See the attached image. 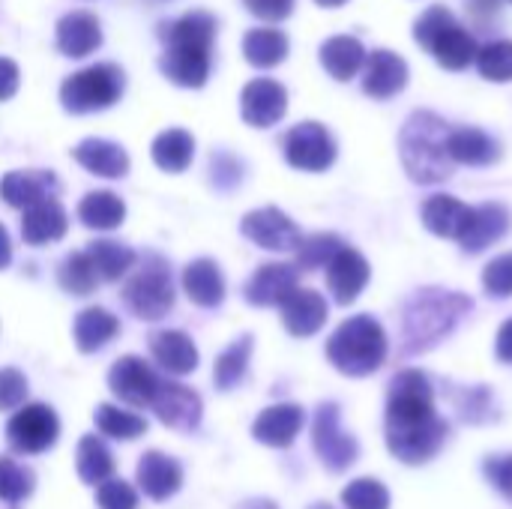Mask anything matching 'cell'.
Returning a JSON list of instances; mask_svg holds the SVG:
<instances>
[{
  "label": "cell",
  "mask_w": 512,
  "mask_h": 509,
  "mask_svg": "<svg viewBox=\"0 0 512 509\" xmlns=\"http://www.w3.org/2000/svg\"><path fill=\"white\" fill-rule=\"evenodd\" d=\"M450 423L435 411V390L417 369H405L390 384L387 447L405 465H426L447 444Z\"/></svg>",
  "instance_id": "cell-1"
},
{
  "label": "cell",
  "mask_w": 512,
  "mask_h": 509,
  "mask_svg": "<svg viewBox=\"0 0 512 509\" xmlns=\"http://www.w3.org/2000/svg\"><path fill=\"white\" fill-rule=\"evenodd\" d=\"M471 309L474 300L459 291L420 288L402 309V357L432 351L459 327Z\"/></svg>",
  "instance_id": "cell-2"
},
{
  "label": "cell",
  "mask_w": 512,
  "mask_h": 509,
  "mask_svg": "<svg viewBox=\"0 0 512 509\" xmlns=\"http://www.w3.org/2000/svg\"><path fill=\"white\" fill-rule=\"evenodd\" d=\"M216 39V21L207 12H189L165 30L162 72L180 87H204L210 75V51Z\"/></svg>",
  "instance_id": "cell-3"
},
{
  "label": "cell",
  "mask_w": 512,
  "mask_h": 509,
  "mask_svg": "<svg viewBox=\"0 0 512 509\" xmlns=\"http://www.w3.org/2000/svg\"><path fill=\"white\" fill-rule=\"evenodd\" d=\"M450 126L432 111H414L399 132V156L414 183H441L453 174Z\"/></svg>",
  "instance_id": "cell-4"
},
{
  "label": "cell",
  "mask_w": 512,
  "mask_h": 509,
  "mask_svg": "<svg viewBox=\"0 0 512 509\" xmlns=\"http://www.w3.org/2000/svg\"><path fill=\"white\" fill-rule=\"evenodd\" d=\"M330 363L351 378L372 375L387 360V333L372 315H354L339 324L327 342Z\"/></svg>",
  "instance_id": "cell-5"
},
{
  "label": "cell",
  "mask_w": 512,
  "mask_h": 509,
  "mask_svg": "<svg viewBox=\"0 0 512 509\" xmlns=\"http://www.w3.org/2000/svg\"><path fill=\"white\" fill-rule=\"evenodd\" d=\"M123 93V72L111 63L81 69L69 75L60 87V102L72 114H90L111 108Z\"/></svg>",
  "instance_id": "cell-6"
},
{
  "label": "cell",
  "mask_w": 512,
  "mask_h": 509,
  "mask_svg": "<svg viewBox=\"0 0 512 509\" xmlns=\"http://www.w3.org/2000/svg\"><path fill=\"white\" fill-rule=\"evenodd\" d=\"M123 300L132 309V315L141 321L165 318L168 309L174 306V285H171V273L165 270V264H153V267L138 270L126 282Z\"/></svg>",
  "instance_id": "cell-7"
},
{
  "label": "cell",
  "mask_w": 512,
  "mask_h": 509,
  "mask_svg": "<svg viewBox=\"0 0 512 509\" xmlns=\"http://www.w3.org/2000/svg\"><path fill=\"white\" fill-rule=\"evenodd\" d=\"M312 444H315V453L318 459L327 465V471L333 474H342L348 471L357 456H360V447L357 441L342 429V417H339V405L327 402L318 408L315 414V423H312Z\"/></svg>",
  "instance_id": "cell-8"
},
{
  "label": "cell",
  "mask_w": 512,
  "mask_h": 509,
  "mask_svg": "<svg viewBox=\"0 0 512 509\" xmlns=\"http://www.w3.org/2000/svg\"><path fill=\"white\" fill-rule=\"evenodd\" d=\"M57 435H60V420L48 405H24L12 414L6 426L9 447L24 456L45 453L48 447H54Z\"/></svg>",
  "instance_id": "cell-9"
},
{
  "label": "cell",
  "mask_w": 512,
  "mask_h": 509,
  "mask_svg": "<svg viewBox=\"0 0 512 509\" xmlns=\"http://www.w3.org/2000/svg\"><path fill=\"white\" fill-rule=\"evenodd\" d=\"M285 159L300 171H327L336 162V141L327 126L306 120L285 135Z\"/></svg>",
  "instance_id": "cell-10"
},
{
  "label": "cell",
  "mask_w": 512,
  "mask_h": 509,
  "mask_svg": "<svg viewBox=\"0 0 512 509\" xmlns=\"http://www.w3.org/2000/svg\"><path fill=\"white\" fill-rule=\"evenodd\" d=\"M240 231L261 249L270 252H297L303 234L294 225V219H288L279 207H261L243 216Z\"/></svg>",
  "instance_id": "cell-11"
},
{
  "label": "cell",
  "mask_w": 512,
  "mask_h": 509,
  "mask_svg": "<svg viewBox=\"0 0 512 509\" xmlns=\"http://www.w3.org/2000/svg\"><path fill=\"white\" fill-rule=\"evenodd\" d=\"M108 387L111 393L132 405V408H150L153 405V396L159 390V378L156 372L141 360V357H120L111 372H108Z\"/></svg>",
  "instance_id": "cell-12"
},
{
  "label": "cell",
  "mask_w": 512,
  "mask_h": 509,
  "mask_svg": "<svg viewBox=\"0 0 512 509\" xmlns=\"http://www.w3.org/2000/svg\"><path fill=\"white\" fill-rule=\"evenodd\" d=\"M240 111H243V120L249 126L267 129V126H273V123H279L285 117V111H288V93L273 78H255V81H249L243 87Z\"/></svg>",
  "instance_id": "cell-13"
},
{
  "label": "cell",
  "mask_w": 512,
  "mask_h": 509,
  "mask_svg": "<svg viewBox=\"0 0 512 509\" xmlns=\"http://www.w3.org/2000/svg\"><path fill=\"white\" fill-rule=\"evenodd\" d=\"M156 417L180 432H192L201 423V396L192 387L174 384V381H159V390L153 396Z\"/></svg>",
  "instance_id": "cell-14"
},
{
  "label": "cell",
  "mask_w": 512,
  "mask_h": 509,
  "mask_svg": "<svg viewBox=\"0 0 512 509\" xmlns=\"http://www.w3.org/2000/svg\"><path fill=\"white\" fill-rule=\"evenodd\" d=\"M300 273L294 264H261L246 282V300L252 306H282L300 285Z\"/></svg>",
  "instance_id": "cell-15"
},
{
  "label": "cell",
  "mask_w": 512,
  "mask_h": 509,
  "mask_svg": "<svg viewBox=\"0 0 512 509\" xmlns=\"http://www.w3.org/2000/svg\"><path fill=\"white\" fill-rule=\"evenodd\" d=\"M135 477H138L141 492H144L150 501H168V498H174V495L180 492V486H183V468H180L171 456L156 453V450H150V453L141 456Z\"/></svg>",
  "instance_id": "cell-16"
},
{
  "label": "cell",
  "mask_w": 512,
  "mask_h": 509,
  "mask_svg": "<svg viewBox=\"0 0 512 509\" xmlns=\"http://www.w3.org/2000/svg\"><path fill=\"white\" fill-rule=\"evenodd\" d=\"M279 309L285 330L297 339L315 336L327 321V300L312 288H297Z\"/></svg>",
  "instance_id": "cell-17"
},
{
  "label": "cell",
  "mask_w": 512,
  "mask_h": 509,
  "mask_svg": "<svg viewBox=\"0 0 512 509\" xmlns=\"http://www.w3.org/2000/svg\"><path fill=\"white\" fill-rule=\"evenodd\" d=\"M363 66H366L363 90L372 99H390L402 93L408 84V63L393 51H372Z\"/></svg>",
  "instance_id": "cell-18"
},
{
  "label": "cell",
  "mask_w": 512,
  "mask_h": 509,
  "mask_svg": "<svg viewBox=\"0 0 512 509\" xmlns=\"http://www.w3.org/2000/svg\"><path fill=\"white\" fill-rule=\"evenodd\" d=\"M510 228V210L498 201L480 204L471 210V222L465 228V234L459 237V246L471 255L489 249L492 243H498Z\"/></svg>",
  "instance_id": "cell-19"
},
{
  "label": "cell",
  "mask_w": 512,
  "mask_h": 509,
  "mask_svg": "<svg viewBox=\"0 0 512 509\" xmlns=\"http://www.w3.org/2000/svg\"><path fill=\"white\" fill-rule=\"evenodd\" d=\"M369 282V261L357 249H342L330 264H327V285L336 297V303L348 306L360 297V291Z\"/></svg>",
  "instance_id": "cell-20"
},
{
  "label": "cell",
  "mask_w": 512,
  "mask_h": 509,
  "mask_svg": "<svg viewBox=\"0 0 512 509\" xmlns=\"http://www.w3.org/2000/svg\"><path fill=\"white\" fill-rule=\"evenodd\" d=\"M303 420H306V414H303L300 405H273V408L258 414V420L252 426V435H255V441L282 450V447L294 444V438L303 429Z\"/></svg>",
  "instance_id": "cell-21"
},
{
  "label": "cell",
  "mask_w": 512,
  "mask_h": 509,
  "mask_svg": "<svg viewBox=\"0 0 512 509\" xmlns=\"http://www.w3.org/2000/svg\"><path fill=\"white\" fill-rule=\"evenodd\" d=\"M150 354L168 375H189L198 369V348L180 330H159L150 336Z\"/></svg>",
  "instance_id": "cell-22"
},
{
  "label": "cell",
  "mask_w": 512,
  "mask_h": 509,
  "mask_svg": "<svg viewBox=\"0 0 512 509\" xmlns=\"http://www.w3.org/2000/svg\"><path fill=\"white\" fill-rule=\"evenodd\" d=\"M66 210L57 198H45L39 204H33L30 210H24V219H21V237L24 243L30 246H45V243H54L66 234Z\"/></svg>",
  "instance_id": "cell-23"
},
{
  "label": "cell",
  "mask_w": 512,
  "mask_h": 509,
  "mask_svg": "<svg viewBox=\"0 0 512 509\" xmlns=\"http://www.w3.org/2000/svg\"><path fill=\"white\" fill-rule=\"evenodd\" d=\"M102 45V27L90 12H69L57 21V48L66 57H87Z\"/></svg>",
  "instance_id": "cell-24"
},
{
  "label": "cell",
  "mask_w": 512,
  "mask_h": 509,
  "mask_svg": "<svg viewBox=\"0 0 512 509\" xmlns=\"http://www.w3.org/2000/svg\"><path fill=\"white\" fill-rule=\"evenodd\" d=\"M447 150H450V159L453 165H471V168H483V165H492L498 162L501 156V147L492 135H486L483 129L477 126H459V129H450V141H447Z\"/></svg>",
  "instance_id": "cell-25"
},
{
  "label": "cell",
  "mask_w": 512,
  "mask_h": 509,
  "mask_svg": "<svg viewBox=\"0 0 512 509\" xmlns=\"http://www.w3.org/2000/svg\"><path fill=\"white\" fill-rule=\"evenodd\" d=\"M54 177L48 171H9L0 180V198L15 210H30L33 204L51 198Z\"/></svg>",
  "instance_id": "cell-26"
},
{
  "label": "cell",
  "mask_w": 512,
  "mask_h": 509,
  "mask_svg": "<svg viewBox=\"0 0 512 509\" xmlns=\"http://www.w3.org/2000/svg\"><path fill=\"white\" fill-rule=\"evenodd\" d=\"M183 291L201 309H216L225 300V279L216 261L198 258L183 270Z\"/></svg>",
  "instance_id": "cell-27"
},
{
  "label": "cell",
  "mask_w": 512,
  "mask_h": 509,
  "mask_svg": "<svg viewBox=\"0 0 512 509\" xmlns=\"http://www.w3.org/2000/svg\"><path fill=\"white\" fill-rule=\"evenodd\" d=\"M75 162L81 168H87L96 177H108L117 180L129 171V156L120 144L114 141H102V138H87L75 147Z\"/></svg>",
  "instance_id": "cell-28"
},
{
  "label": "cell",
  "mask_w": 512,
  "mask_h": 509,
  "mask_svg": "<svg viewBox=\"0 0 512 509\" xmlns=\"http://www.w3.org/2000/svg\"><path fill=\"white\" fill-rule=\"evenodd\" d=\"M426 51H432L435 60H438L444 69L459 72V69H468V66L477 60L480 45H477V39H474L459 21H453V24H447V27L432 39V45H429Z\"/></svg>",
  "instance_id": "cell-29"
},
{
  "label": "cell",
  "mask_w": 512,
  "mask_h": 509,
  "mask_svg": "<svg viewBox=\"0 0 512 509\" xmlns=\"http://www.w3.org/2000/svg\"><path fill=\"white\" fill-rule=\"evenodd\" d=\"M471 210L468 204H462L459 198H450V195H435L423 204V225L438 234V237H453L459 240L471 222Z\"/></svg>",
  "instance_id": "cell-30"
},
{
  "label": "cell",
  "mask_w": 512,
  "mask_h": 509,
  "mask_svg": "<svg viewBox=\"0 0 512 509\" xmlns=\"http://www.w3.org/2000/svg\"><path fill=\"white\" fill-rule=\"evenodd\" d=\"M321 63L336 81H351L366 63V48L354 36H333L321 45Z\"/></svg>",
  "instance_id": "cell-31"
},
{
  "label": "cell",
  "mask_w": 512,
  "mask_h": 509,
  "mask_svg": "<svg viewBox=\"0 0 512 509\" xmlns=\"http://www.w3.org/2000/svg\"><path fill=\"white\" fill-rule=\"evenodd\" d=\"M75 345L78 351L84 354H93L99 348H105L117 333H120V321L108 312V309H99V306H90L84 309L78 318H75Z\"/></svg>",
  "instance_id": "cell-32"
},
{
  "label": "cell",
  "mask_w": 512,
  "mask_h": 509,
  "mask_svg": "<svg viewBox=\"0 0 512 509\" xmlns=\"http://www.w3.org/2000/svg\"><path fill=\"white\" fill-rule=\"evenodd\" d=\"M243 54L258 69L279 66L288 54V36L282 30H273V27H255L243 39Z\"/></svg>",
  "instance_id": "cell-33"
},
{
  "label": "cell",
  "mask_w": 512,
  "mask_h": 509,
  "mask_svg": "<svg viewBox=\"0 0 512 509\" xmlns=\"http://www.w3.org/2000/svg\"><path fill=\"white\" fill-rule=\"evenodd\" d=\"M78 219L87 228L96 231H111L126 219V204L114 195V192H87L78 204Z\"/></svg>",
  "instance_id": "cell-34"
},
{
  "label": "cell",
  "mask_w": 512,
  "mask_h": 509,
  "mask_svg": "<svg viewBox=\"0 0 512 509\" xmlns=\"http://www.w3.org/2000/svg\"><path fill=\"white\" fill-rule=\"evenodd\" d=\"M87 258L99 276V282H117L120 276H126L135 264V252L117 240H96L87 246Z\"/></svg>",
  "instance_id": "cell-35"
},
{
  "label": "cell",
  "mask_w": 512,
  "mask_h": 509,
  "mask_svg": "<svg viewBox=\"0 0 512 509\" xmlns=\"http://www.w3.org/2000/svg\"><path fill=\"white\" fill-rule=\"evenodd\" d=\"M111 474H114V456L105 447V441L96 435H84L78 441V477H81V483L99 489L102 483L111 480Z\"/></svg>",
  "instance_id": "cell-36"
},
{
  "label": "cell",
  "mask_w": 512,
  "mask_h": 509,
  "mask_svg": "<svg viewBox=\"0 0 512 509\" xmlns=\"http://www.w3.org/2000/svg\"><path fill=\"white\" fill-rule=\"evenodd\" d=\"M153 162L162 168V171H186L189 162H192V153H195V141L186 129H165L156 141H153Z\"/></svg>",
  "instance_id": "cell-37"
},
{
  "label": "cell",
  "mask_w": 512,
  "mask_h": 509,
  "mask_svg": "<svg viewBox=\"0 0 512 509\" xmlns=\"http://www.w3.org/2000/svg\"><path fill=\"white\" fill-rule=\"evenodd\" d=\"M249 354H252V336H240L219 354V360L213 366V378H216L219 390H231L243 381V375L249 369Z\"/></svg>",
  "instance_id": "cell-38"
},
{
  "label": "cell",
  "mask_w": 512,
  "mask_h": 509,
  "mask_svg": "<svg viewBox=\"0 0 512 509\" xmlns=\"http://www.w3.org/2000/svg\"><path fill=\"white\" fill-rule=\"evenodd\" d=\"M450 399L459 411V417L465 423H492L498 420V408H495V399L486 387H453L450 390Z\"/></svg>",
  "instance_id": "cell-39"
},
{
  "label": "cell",
  "mask_w": 512,
  "mask_h": 509,
  "mask_svg": "<svg viewBox=\"0 0 512 509\" xmlns=\"http://www.w3.org/2000/svg\"><path fill=\"white\" fill-rule=\"evenodd\" d=\"M96 429L108 438H117V441H135L147 432V423L144 417L132 414V411H120L114 405H99L96 408Z\"/></svg>",
  "instance_id": "cell-40"
},
{
  "label": "cell",
  "mask_w": 512,
  "mask_h": 509,
  "mask_svg": "<svg viewBox=\"0 0 512 509\" xmlns=\"http://www.w3.org/2000/svg\"><path fill=\"white\" fill-rule=\"evenodd\" d=\"M57 282H60L63 291H69L75 297H84V294H90L96 288L99 276H96L87 252H72V255L63 258V264L57 270Z\"/></svg>",
  "instance_id": "cell-41"
},
{
  "label": "cell",
  "mask_w": 512,
  "mask_h": 509,
  "mask_svg": "<svg viewBox=\"0 0 512 509\" xmlns=\"http://www.w3.org/2000/svg\"><path fill=\"white\" fill-rule=\"evenodd\" d=\"M342 240L336 234H312L306 240H300L297 246V270H318L327 267L339 252H342Z\"/></svg>",
  "instance_id": "cell-42"
},
{
  "label": "cell",
  "mask_w": 512,
  "mask_h": 509,
  "mask_svg": "<svg viewBox=\"0 0 512 509\" xmlns=\"http://www.w3.org/2000/svg\"><path fill=\"white\" fill-rule=\"evenodd\" d=\"M477 69L486 81H512V42H489L477 51Z\"/></svg>",
  "instance_id": "cell-43"
},
{
  "label": "cell",
  "mask_w": 512,
  "mask_h": 509,
  "mask_svg": "<svg viewBox=\"0 0 512 509\" xmlns=\"http://www.w3.org/2000/svg\"><path fill=\"white\" fill-rule=\"evenodd\" d=\"M342 504L348 509H390V492L384 489V483L360 477L348 483V489L342 492Z\"/></svg>",
  "instance_id": "cell-44"
},
{
  "label": "cell",
  "mask_w": 512,
  "mask_h": 509,
  "mask_svg": "<svg viewBox=\"0 0 512 509\" xmlns=\"http://www.w3.org/2000/svg\"><path fill=\"white\" fill-rule=\"evenodd\" d=\"M30 492H33V474H30L24 465H18V462L0 456V501L18 504V501H24Z\"/></svg>",
  "instance_id": "cell-45"
},
{
  "label": "cell",
  "mask_w": 512,
  "mask_h": 509,
  "mask_svg": "<svg viewBox=\"0 0 512 509\" xmlns=\"http://www.w3.org/2000/svg\"><path fill=\"white\" fill-rule=\"evenodd\" d=\"M483 285L498 300L512 297V252H504V255L492 258V264H486Z\"/></svg>",
  "instance_id": "cell-46"
},
{
  "label": "cell",
  "mask_w": 512,
  "mask_h": 509,
  "mask_svg": "<svg viewBox=\"0 0 512 509\" xmlns=\"http://www.w3.org/2000/svg\"><path fill=\"white\" fill-rule=\"evenodd\" d=\"M96 507L99 509H138V495L123 480H108L96 489Z\"/></svg>",
  "instance_id": "cell-47"
},
{
  "label": "cell",
  "mask_w": 512,
  "mask_h": 509,
  "mask_svg": "<svg viewBox=\"0 0 512 509\" xmlns=\"http://www.w3.org/2000/svg\"><path fill=\"white\" fill-rule=\"evenodd\" d=\"M456 18H453V12L447 9V6H429L420 18H417V24H414V36H417V42L423 45V48H429L432 45V39L447 27V24H453Z\"/></svg>",
  "instance_id": "cell-48"
},
{
  "label": "cell",
  "mask_w": 512,
  "mask_h": 509,
  "mask_svg": "<svg viewBox=\"0 0 512 509\" xmlns=\"http://www.w3.org/2000/svg\"><path fill=\"white\" fill-rule=\"evenodd\" d=\"M27 399V378L18 369H0V411L21 408Z\"/></svg>",
  "instance_id": "cell-49"
},
{
  "label": "cell",
  "mask_w": 512,
  "mask_h": 509,
  "mask_svg": "<svg viewBox=\"0 0 512 509\" xmlns=\"http://www.w3.org/2000/svg\"><path fill=\"white\" fill-rule=\"evenodd\" d=\"M486 477L512 504V456H492L486 462Z\"/></svg>",
  "instance_id": "cell-50"
},
{
  "label": "cell",
  "mask_w": 512,
  "mask_h": 509,
  "mask_svg": "<svg viewBox=\"0 0 512 509\" xmlns=\"http://www.w3.org/2000/svg\"><path fill=\"white\" fill-rule=\"evenodd\" d=\"M243 3L249 6L252 15H258L264 21H282L294 9V0H243Z\"/></svg>",
  "instance_id": "cell-51"
},
{
  "label": "cell",
  "mask_w": 512,
  "mask_h": 509,
  "mask_svg": "<svg viewBox=\"0 0 512 509\" xmlns=\"http://www.w3.org/2000/svg\"><path fill=\"white\" fill-rule=\"evenodd\" d=\"M18 90V66L9 57H0V102L15 96Z\"/></svg>",
  "instance_id": "cell-52"
},
{
  "label": "cell",
  "mask_w": 512,
  "mask_h": 509,
  "mask_svg": "<svg viewBox=\"0 0 512 509\" xmlns=\"http://www.w3.org/2000/svg\"><path fill=\"white\" fill-rule=\"evenodd\" d=\"M495 351H498V360L512 363V318L498 330V345H495Z\"/></svg>",
  "instance_id": "cell-53"
},
{
  "label": "cell",
  "mask_w": 512,
  "mask_h": 509,
  "mask_svg": "<svg viewBox=\"0 0 512 509\" xmlns=\"http://www.w3.org/2000/svg\"><path fill=\"white\" fill-rule=\"evenodd\" d=\"M9 261H12V243H9L6 228L0 225V270H3V267H9Z\"/></svg>",
  "instance_id": "cell-54"
},
{
  "label": "cell",
  "mask_w": 512,
  "mask_h": 509,
  "mask_svg": "<svg viewBox=\"0 0 512 509\" xmlns=\"http://www.w3.org/2000/svg\"><path fill=\"white\" fill-rule=\"evenodd\" d=\"M246 509H276V504H270V501H255V504H246Z\"/></svg>",
  "instance_id": "cell-55"
},
{
  "label": "cell",
  "mask_w": 512,
  "mask_h": 509,
  "mask_svg": "<svg viewBox=\"0 0 512 509\" xmlns=\"http://www.w3.org/2000/svg\"><path fill=\"white\" fill-rule=\"evenodd\" d=\"M318 6H327V9H333V6H342V3H348V0H315Z\"/></svg>",
  "instance_id": "cell-56"
},
{
  "label": "cell",
  "mask_w": 512,
  "mask_h": 509,
  "mask_svg": "<svg viewBox=\"0 0 512 509\" xmlns=\"http://www.w3.org/2000/svg\"><path fill=\"white\" fill-rule=\"evenodd\" d=\"M510 3H512V0H510Z\"/></svg>",
  "instance_id": "cell-57"
}]
</instances>
